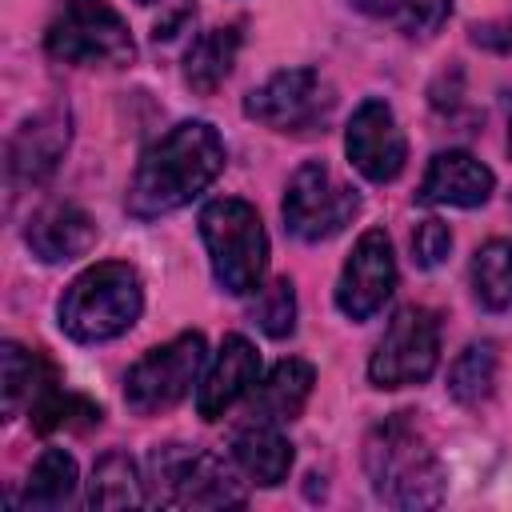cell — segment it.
<instances>
[{"label":"cell","instance_id":"obj_1","mask_svg":"<svg viewBox=\"0 0 512 512\" xmlns=\"http://www.w3.org/2000/svg\"><path fill=\"white\" fill-rule=\"evenodd\" d=\"M224 160L228 148L208 120H180L156 144L144 148L124 200L128 216L156 220L184 208L224 172Z\"/></svg>","mask_w":512,"mask_h":512},{"label":"cell","instance_id":"obj_2","mask_svg":"<svg viewBox=\"0 0 512 512\" xmlns=\"http://www.w3.org/2000/svg\"><path fill=\"white\" fill-rule=\"evenodd\" d=\"M364 472L388 508H436L444 500V468L408 412L384 416L364 436Z\"/></svg>","mask_w":512,"mask_h":512},{"label":"cell","instance_id":"obj_3","mask_svg":"<svg viewBox=\"0 0 512 512\" xmlns=\"http://www.w3.org/2000/svg\"><path fill=\"white\" fill-rule=\"evenodd\" d=\"M144 312L140 272L124 260H100L84 268L60 296V328L80 344H104L124 336Z\"/></svg>","mask_w":512,"mask_h":512},{"label":"cell","instance_id":"obj_4","mask_svg":"<svg viewBox=\"0 0 512 512\" xmlns=\"http://www.w3.org/2000/svg\"><path fill=\"white\" fill-rule=\"evenodd\" d=\"M200 240L208 248L212 276L228 296H248L260 288L268 272V232L248 200L224 196L204 204Z\"/></svg>","mask_w":512,"mask_h":512},{"label":"cell","instance_id":"obj_5","mask_svg":"<svg viewBox=\"0 0 512 512\" xmlns=\"http://www.w3.org/2000/svg\"><path fill=\"white\" fill-rule=\"evenodd\" d=\"M148 500L164 508H236L248 500L224 456L188 444H164L148 456Z\"/></svg>","mask_w":512,"mask_h":512},{"label":"cell","instance_id":"obj_6","mask_svg":"<svg viewBox=\"0 0 512 512\" xmlns=\"http://www.w3.org/2000/svg\"><path fill=\"white\" fill-rule=\"evenodd\" d=\"M360 212V192L344 184L324 160H308L296 168L284 192V224L292 236L320 244L340 236Z\"/></svg>","mask_w":512,"mask_h":512},{"label":"cell","instance_id":"obj_7","mask_svg":"<svg viewBox=\"0 0 512 512\" xmlns=\"http://www.w3.org/2000/svg\"><path fill=\"white\" fill-rule=\"evenodd\" d=\"M44 48L64 64H128L136 56L128 24L104 0H64V12L48 24Z\"/></svg>","mask_w":512,"mask_h":512},{"label":"cell","instance_id":"obj_8","mask_svg":"<svg viewBox=\"0 0 512 512\" xmlns=\"http://www.w3.org/2000/svg\"><path fill=\"white\" fill-rule=\"evenodd\" d=\"M204 368V336L200 332H180L168 344L148 348L124 376V400L132 412L152 416L172 404H180L196 376Z\"/></svg>","mask_w":512,"mask_h":512},{"label":"cell","instance_id":"obj_9","mask_svg":"<svg viewBox=\"0 0 512 512\" xmlns=\"http://www.w3.org/2000/svg\"><path fill=\"white\" fill-rule=\"evenodd\" d=\"M332 88L316 68H284L244 96V116L272 132H312L332 116Z\"/></svg>","mask_w":512,"mask_h":512},{"label":"cell","instance_id":"obj_10","mask_svg":"<svg viewBox=\"0 0 512 512\" xmlns=\"http://www.w3.org/2000/svg\"><path fill=\"white\" fill-rule=\"evenodd\" d=\"M436 360H440V324L428 308L408 304L388 320L368 360V380L376 388H408L428 380Z\"/></svg>","mask_w":512,"mask_h":512},{"label":"cell","instance_id":"obj_11","mask_svg":"<svg viewBox=\"0 0 512 512\" xmlns=\"http://www.w3.org/2000/svg\"><path fill=\"white\" fill-rule=\"evenodd\" d=\"M396 288V256H392V240L384 236V228H368L352 256L340 268L336 280V308L348 320H368L384 308V300Z\"/></svg>","mask_w":512,"mask_h":512},{"label":"cell","instance_id":"obj_12","mask_svg":"<svg viewBox=\"0 0 512 512\" xmlns=\"http://www.w3.org/2000/svg\"><path fill=\"white\" fill-rule=\"evenodd\" d=\"M344 152L352 160V168L360 176H368L372 184H388L404 172V160H408V140L392 116V108L384 100H364L352 120H348V132H344Z\"/></svg>","mask_w":512,"mask_h":512},{"label":"cell","instance_id":"obj_13","mask_svg":"<svg viewBox=\"0 0 512 512\" xmlns=\"http://www.w3.org/2000/svg\"><path fill=\"white\" fill-rule=\"evenodd\" d=\"M68 140H72V120L64 108H44V112L28 116L8 144L12 184H44L56 172V164L64 160Z\"/></svg>","mask_w":512,"mask_h":512},{"label":"cell","instance_id":"obj_14","mask_svg":"<svg viewBox=\"0 0 512 512\" xmlns=\"http://www.w3.org/2000/svg\"><path fill=\"white\" fill-rule=\"evenodd\" d=\"M492 188H496V176L488 164H480L464 148H448V152H436L428 160L416 200L420 204H448V208H480L492 196Z\"/></svg>","mask_w":512,"mask_h":512},{"label":"cell","instance_id":"obj_15","mask_svg":"<svg viewBox=\"0 0 512 512\" xmlns=\"http://www.w3.org/2000/svg\"><path fill=\"white\" fill-rule=\"evenodd\" d=\"M256 384H260V352L244 336H224L216 360L208 364V372L196 388V412L204 420H220Z\"/></svg>","mask_w":512,"mask_h":512},{"label":"cell","instance_id":"obj_16","mask_svg":"<svg viewBox=\"0 0 512 512\" xmlns=\"http://www.w3.org/2000/svg\"><path fill=\"white\" fill-rule=\"evenodd\" d=\"M24 240H28L36 260L64 264V260L84 256L96 244V224L80 204L56 200V204H44L40 212H32V220L24 228Z\"/></svg>","mask_w":512,"mask_h":512},{"label":"cell","instance_id":"obj_17","mask_svg":"<svg viewBox=\"0 0 512 512\" xmlns=\"http://www.w3.org/2000/svg\"><path fill=\"white\" fill-rule=\"evenodd\" d=\"M232 460L236 468L272 488L280 480H288V468H292V444L288 436L280 432V424H268V420H248L244 428L232 432Z\"/></svg>","mask_w":512,"mask_h":512},{"label":"cell","instance_id":"obj_18","mask_svg":"<svg viewBox=\"0 0 512 512\" xmlns=\"http://www.w3.org/2000/svg\"><path fill=\"white\" fill-rule=\"evenodd\" d=\"M312 384H316V372L308 360H280L256 388L252 396V420H268V424H288L304 412L308 396H312Z\"/></svg>","mask_w":512,"mask_h":512},{"label":"cell","instance_id":"obj_19","mask_svg":"<svg viewBox=\"0 0 512 512\" xmlns=\"http://www.w3.org/2000/svg\"><path fill=\"white\" fill-rule=\"evenodd\" d=\"M52 380H56L52 368L36 352H28L16 340H8L0 348V396H4L0 404H4V420L20 416V408H28L44 392V384H52Z\"/></svg>","mask_w":512,"mask_h":512},{"label":"cell","instance_id":"obj_20","mask_svg":"<svg viewBox=\"0 0 512 512\" xmlns=\"http://www.w3.org/2000/svg\"><path fill=\"white\" fill-rule=\"evenodd\" d=\"M148 480H140V468L124 452H108L96 460L88 480V504L92 508H140L148 504Z\"/></svg>","mask_w":512,"mask_h":512},{"label":"cell","instance_id":"obj_21","mask_svg":"<svg viewBox=\"0 0 512 512\" xmlns=\"http://www.w3.org/2000/svg\"><path fill=\"white\" fill-rule=\"evenodd\" d=\"M236 48H240V28L236 24L204 32L184 56V80L204 96L216 92L224 84V76L232 72V64H236Z\"/></svg>","mask_w":512,"mask_h":512},{"label":"cell","instance_id":"obj_22","mask_svg":"<svg viewBox=\"0 0 512 512\" xmlns=\"http://www.w3.org/2000/svg\"><path fill=\"white\" fill-rule=\"evenodd\" d=\"M472 296L488 312L512 308V240H488L472 256Z\"/></svg>","mask_w":512,"mask_h":512},{"label":"cell","instance_id":"obj_23","mask_svg":"<svg viewBox=\"0 0 512 512\" xmlns=\"http://www.w3.org/2000/svg\"><path fill=\"white\" fill-rule=\"evenodd\" d=\"M76 492V460L64 448H44L24 480V508H64Z\"/></svg>","mask_w":512,"mask_h":512},{"label":"cell","instance_id":"obj_24","mask_svg":"<svg viewBox=\"0 0 512 512\" xmlns=\"http://www.w3.org/2000/svg\"><path fill=\"white\" fill-rule=\"evenodd\" d=\"M492 384H496V348L488 340L480 344H468L452 368H448V392L452 400L460 404H480L492 396Z\"/></svg>","mask_w":512,"mask_h":512},{"label":"cell","instance_id":"obj_25","mask_svg":"<svg viewBox=\"0 0 512 512\" xmlns=\"http://www.w3.org/2000/svg\"><path fill=\"white\" fill-rule=\"evenodd\" d=\"M248 316H252V324H256L264 336H272V340L292 336V328H296V292H292V280L280 276V280L264 284V288L256 292Z\"/></svg>","mask_w":512,"mask_h":512},{"label":"cell","instance_id":"obj_26","mask_svg":"<svg viewBox=\"0 0 512 512\" xmlns=\"http://www.w3.org/2000/svg\"><path fill=\"white\" fill-rule=\"evenodd\" d=\"M452 12V0H396L392 16L408 36H432Z\"/></svg>","mask_w":512,"mask_h":512},{"label":"cell","instance_id":"obj_27","mask_svg":"<svg viewBox=\"0 0 512 512\" xmlns=\"http://www.w3.org/2000/svg\"><path fill=\"white\" fill-rule=\"evenodd\" d=\"M452 252V232H448V224L444 220H420L416 224V232H412V260L420 264V268H436L444 256Z\"/></svg>","mask_w":512,"mask_h":512},{"label":"cell","instance_id":"obj_28","mask_svg":"<svg viewBox=\"0 0 512 512\" xmlns=\"http://www.w3.org/2000/svg\"><path fill=\"white\" fill-rule=\"evenodd\" d=\"M476 44H492V48H512V16L504 24H488V28H476Z\"/></svg>","mask_w":512,"mask_h":512},{"label":"cell","instance_id":"obj_29","mask_svg":"<svg viewBox=\"0 0 512 512\" xmlns=\"http://www.w3.org/2000/svg\"><path fill=\"white\" fill-rule=\"evenodd\" d=\"M360 12H368V16H392V4L396 0H352Z\"/></svg>","mask_w":512,"mask_h":512},{"label":"cell","instance_id":"obj_30","mask_svg":"<svg viewBox=\"0 0 512 512\" xmlns=\"http://www.w3.org/2000/svg\"><path fill=\"white\" fill-rule=\"evenodd\" d=\"M508 152H512V120H508Z\"/></svg>","mask_w":512,"mask_h":512},{"label":"cell","instance_id":"obj_31","mask_svg":"<svg viewBox=\"0 0 512 512\" xmlns=\"http://www.w3.org/2000/svg\"><path fill=\"white\" fill-rule=\"evenodd\" d=\"M136 4H152V0H136Z\"/></svg>","mask_w":512,"mask_h":512}]
</instances>
